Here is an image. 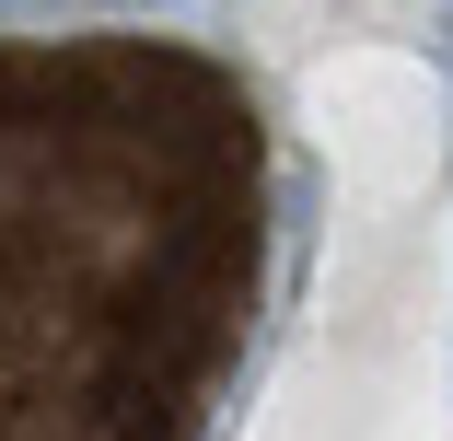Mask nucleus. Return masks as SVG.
<instances>
[{"mask_svg":"<svg viewBox=\"0 0 453 441\" xmlns=\"http://www.w3.org/2000/svg\"><path fill=\"white\" fill-rule=\"evenodd\" d=\"M267 279V117L174 35H0V441H210Z\"/></svg>","mask_w":453,"mask_h":441,"instance_id":"nucleus-1","label":"nucleus"}]
</instances>
